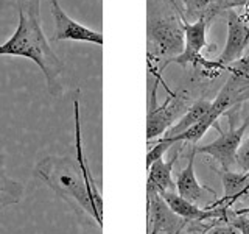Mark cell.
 I'll use <instances>...</instances> for the list:
<instances>
[{"label":"cell","instance_id":"obj_8","mask_svg":"<svg viewBox=\"0 0 249 234\" xmlns=\"http://www.w3.org/2000/svg\"><path fill=\"white\" fill-rule=\"evenodd\" d=\"M249 41V23L238 16L235 11H228V36H226V45L218 58V64L221 69H226L232 62L241 58Z\"/></svg>","mask_w":249,"mask_h":234},{"label":"cell","instance_id":"obj_9","mask_svg":"<svg viewBox=\"0 0 249 234\" xmlns=\"http://www.w3.org/2000/svg\"><path fill=\"white\" fill-rule=\"evenodd\" d=\"M158 81L156 80L151 94H150V100H148V113H146V140L151 142L156 137H162L168 128L173 125L175 120V114H176V105H171V101L176 97L175 94L170 96L160 106L156 103V91H158Z\"/></svg>","mask_w":249,"mask_h":234},{"label":"cell","instance_id":"obj_23","mask_svg":"<svg viewBox=\"0 0 249 234\" xmlns=\"http://www.w3.org/2000/svg\"><path fill=\"white\" fill-rule=\"evenodd\" d=\"M248 189H249V184H248Z\"/></svg>","mask_w":249,"mask_h":234},{"label":"cell","instance_id":"obj_12","mask_svg":"<svg viewBox=\"0 0 249 234\" xmlns=\"http://www.w3.org/2000/svg\"><path fill=\"white\" fill-rule=\"evenodd\" d=\"M221 181H223V198L215 201L212 206H209L207 209H215V208H224L228 209L237 201L243 194H248V184H249V172L243 174V172H232V170H223L221 172Z\"/></svg>","mask_w":249,"mask_h":234},{"label":"cell","instance_id":"obj_3","mask_svg":"<svg viewBox=\"0 0 249 234\" xmlns=\"http://www.w3.org/2000/svg\"><path fill=\"white\" fill-rule=\"evenodd\" d=\"M184 50L182 19L173 14L153 13L148 14V61L171 59Z\"/></svg>","mask_w":249,"mask_h":234},{"label":"cell","instance_id":"obj_5","mask_svg":"<svg viewBox=\"0 0 249 234\" xmlns=\"http://www.w3.org/2000/svg\"><path fill=\"white\" fill-rule=\"evenodd\" d=\"M146 214L148 234H179L189 220L170 209L162 195L146 183Z\"/></svg>","mask_w":249,"mask_h":234},{"label":"cell","instance_id":"obj_14","mask_svg":"<svg viewBox=\"0 0 249 234\" xmlns=\"http://www.w3.org/2000/svg\"><path fill=\"white\" fill-rule=\"evenodd\" d=\"M23 195V184L6 174L5 155L0 153V211L18 205Z\"/></svg>","mask_w":249,"mask_h":234},{"label":"cell","instance_id":"obj_1","mask_svg":"<svg viewBox=\"0 0 249 234\" xmlns=\"http://www.w3.org/2000/svg\"><path fill=\"white\" fill-rule=\"evenodd\" d=\"M19 25L13 36L0 45V57H22L35 61L45 77L47 89L53 97L62 96L64 64L53 52L41 23V0H18Z\"/></svg>","mask_w":249,"mask_h":234},{"label":"cell","instance_id":"obj_17","mask_svg":"<svg viewBox=\"0 0 249 234\" xmlns=\"http://www.w3.org/2000/svg\"><path fill=\"white\" fill-rule=\"evenodd\" d=\"M171 145H173V144H171L168 139L159 137L158 142H156L153 147H150V150H148V153H146V169H150L153 162L163 158V155H165V152Z\"/></svg>","mask_w":249,"mask_h":234},{"label":"cell","instance_id":"obj_7","mask_svg":"<svg viewBox=\"0 0 249 234\" xmlns=\"http://www.w3.org/2000/svg\"><path fill=\"white\" fill-rule=\"evenodd\" d=\"M50 11L54 20V41H81L97 45H103V35L93 31L81 23L75 22L70 16L62 10L59 0H49Z\"/></svg>","mask_w":249,"mask_h":234},{"label":"cell","instance_id":"obj_15","mask_svg":"<svg viewBox=\"0 0 249 234\" xmlns=\"http://www.w3.org/2000/svg\"><path fill=\"white\" fill-rule=\"evenodd\" d=\"M210 105H212V101H209V100H204V98L196 100L189 109H187V113L181 117V119H179L175 125H171L168 131L162 137H175L178 135H181V133L187 131L189 128H192L195 123H198L202 117L207 114V111L210 109Z\"/></svg>","mask_w":249,"mask_h":234},{"label":"cell","instance_id":"obj_22","mask_svg":"<svg viewBox=\"0 0 249 234\" xmlns=\"http://www.w3.org/2000/svg\"><path fill=\"white\" fill-rule=\"evenodd\" d=\"M170 2V5L175 8V10L178 11V14H179V18H181L182 20H185V18H184V13H182V10H181V5H179V2H181V0H168Z\"/></svg>","mask_w":249,"mask_h":234},{"label":"cell","instance_id":"obj_18","mask_svg":"<svg viewBox=\"0 0 249 234\" xmlns=\"http://www.w3.org/2000/svg\"><path fill=\"white\" fill-rule=\"evenodd\" d=\"M181 2H182L184 8H185L189 14H193V16L195 14H201V16H204L212 0H181ZM201 16H199V18H201Z\"/></svg>","mask_w":249,"mask_h":234},{"label":"cell","instance_id":"obj_16","mask_svg":"<svg viewBox=\"0 0 249 234\" xmlns=\"http://www.w3.org/2000/svg\"><path fill=\"white\" fill-rule=\"evenodd\" d=\"M248 0H212L207 8V11L204 14V18L210 19L212 16L221 13V11H231L232 8L243 6Z\"/></svg>","mask_w":249,"mask_h":234},{"label":"cell","instance_id":"obj_21","mask_svg":"<svg viewBox=\"0 0 249 234\" xmlns=\"http://www.w3.org/2000/svg\"><path fill=\"white\" fill-rule=\"evenodd\" d=\"M204 234H240V231L237 228H233V226L229 223V225H223V226H213V228H210Z\"/></svg>","mask_w":249,"mask_h":234},{"label":"cell","instance_id":"obj_2","mask_svg":"<svg viewBox=\"0 0 249 234\" xmlns=\"http://www.w3.org/2000/svg\"><path fill=\"white\" fill-rule=\"evenodd\" d=\"M36 176L50 187L76 214L95 222L98 228H103V217L90 198V194L76 159L66 156H49L36 166Z\"/></svg>","mask_w":249,"mask_h":234},{"label":"cell","instance_id":"obj_13","mask_svg":"<svg viewBox=\"0 0 249 234\" xmlns=\"http://www.w3.org/2000/svg\"><path fill=\"white\" fill-rule=\"evenodd\" d=\"M178 152L171 156L170 161H165L163 158L158 159L151 164L148 170V184H151L154 189L159 192H176V183L173 181L171 172H173V166L178 159Z\"/></svg>","mask_w":249,"mask_h":234},{"label":"cell","instance_id":"obj_10","mask_svg":"<svg viewBox=\"0 0 249 234\" xmlns=\"http://www.w3.org/2000/svg\"><path fill=\"white\" fill-rule=\"evenodd\" d=\"M78 94L80 91L76 92V97L73 98V117H75V147H76V162L80 166V170L83 174V178L86 181V186H88L89 194H90V198L95 205L98 214L103 217V198H101L100 191H98V186L95 183V179L92 176V172L88 166V161H86V156H84V150H83V137H81V114H80V100H78Z\"/></svg>","mask_w":249,"mask_h":234},{"label":"cell","instance_id":"obj_6","mask_svg":"<svg viewBox=\"0 0 249 234\" xmlns=\"http://www.w3.org/2000/svg\"><path fill=\"white\" fill-rule=\"evenodd\" d=\"M248 128H249V117L238 128L233 127V123L231 122L229 131L221 133V136L215 139L213 142L206 144L202 147H196V153L210 155L213 159L220 162L223 170H231L233 164H235L237 152L241 145V140H243Z\"/></svg>","mask_w":249,"mask_h":234},{"label":"cell","instance_id":"obj_19","mask_svg":"<svg viewBox=\"0 0 249 234\" xmlns=\"http://www.w3.org/2000/svg\"><path fill=\"white\" fill-rule=\"evenodd\" d=\"M235 164L243 174H248L249 172V137L243 145H240L237 156H235Z\"/></svg>","mask_w":249,"mask_h":234},{"label":"cell","instance_id":"obj_4","mask_svg":"<svg viewBox=\"0 0 249 234\" xmlns=\"http://www.w3.org/2000/svg\"><path fill=\"white\" fill-rule=\"evenodd\" d=\"M207 18L201 16L195 22L182 20V30H184V50L182 53L171 59L170 62H178V64H195L202 66L207 69H221L216 61H206L201 57L202 49L207 45Z\"/></svg>","mask_w":249,"mask_h":234},{"label":"cell","instance_id":"obj_11","mask_svg":"<svg viewBox=\"0 0 249 234\" xmlns=\"http://www.w3.org/2000/svg\"><path fill=\"white\" fill-rule=\"evenodd\" d=\"M195 155H196V147L192 148L190 156H189V162H187V166L181 170V174L178 175L176 192L181 195L182 198L195 203V205H198L202 198V194L206 191L213 195H215V191L199 184L196 175H195Z\"/></svg>","mask_w":249,"mask_h":234},{"label":"cell","instance_id":"obj_20","mask_svg":"<svg viewBox=\"0 0 249 234\" xmlns=\"http://www.w3.org/2000/svg\"><path fill=\"white\" fill-rule=\"evenodd\" d=\"M233 228H237L240 234H249V217L245 214H233L229 222Z\"/></svg>","mask_w":249,"mask_h":234}]
</instances>
